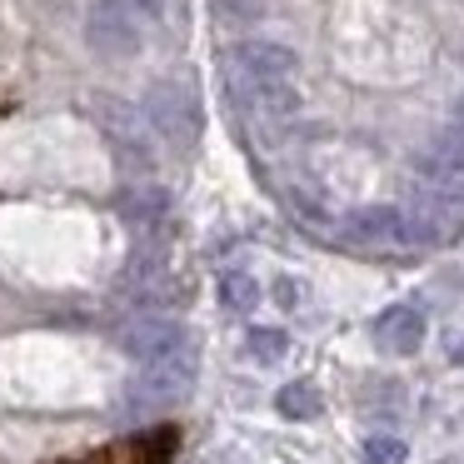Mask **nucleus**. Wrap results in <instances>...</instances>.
<instances>
[{
    "mask_svg": "<svg viewBox=\"0 0 464 464\" xmlns=\"http://www.w3.org/2000/svg\"><path fill=\"white\" fill-rule=\"evenodd\" d=\"M115 210H121V220L130 225L135 235H150L155 225L165 220V190H125Z\"/></svg>",
    "mask_w": 464,
    "mask_h": 464,
    "instance_id": "10",
    "label": "nucleus"
},
{
    "mask_svg": "<svg viewBox=\"0 0 464 464\" xmlns=\"http://www.w3.org/2000/svg\"><path fill=\"white\" fill-rule=\"evenodd\" d=\"M91 121H95V130L105 135V145H111L121 170H135V175L155 170V130H150V121H145V111L115 101V95H95Z\"/></svg>",
    "mask_w": 464,
    "mask_h": 464,
    "instance_id": "2",
    "label": "nucleus"
},
{
    "mask_svg": "<svg viewBox=\"0 0 464 464\" xmlns=\"http://www.w3.org/2000/svg\"><path fill=\"white\" fill-rule=\"evenodd\" d=\"M275 410H280L285 420H314V414H320V390H314L310 380H295L275 394Z\"/></svg>",
    "mask_w": 464,
    "mask_h": 464,
    "instance_id": "11",
    "label": "nucleus"
},
{
    "mask_svg": "<svg viewBox=\"0 0 464 464\" xmlns=\"http://www.w3.org/2000/svg\"><path fill=\"white\" fill-rule=\"evenodd\" d=\"M220 300H225V310L250 314L255 304H260V285H255V275H245V270L220 275Z\"/></svg>",
    "mask_w": 464,
    "mask_h": 464,
    "instance_id": "12",
    "label": "nucleus"
},
{
    "mask_svg": "<svg viewBox=\"0 0 464 464\" xmlns=\"http://www.w3.org/2000/svg\"><path fill=\"white\" fill-rule=\"evenodd\" d=\"M414 170H420V180L464 185V130H459V125H454V121L444 125V130H440V135H434V140L420 150Z\"/></svg>",
    "mask_w": 464,
    "mask_h": 464,
    "instance_id": "8",
    "label": "nucleus"
},
{
    "mask_svg": "<svg viewBox=\"0 0 464 464\" xmlns=\"http://www.w3.org/2000/svg\"><path fill=\"white\" fill-rule=\"evenodd\" d=\"M300 55L275 41H240L230 51V85H295Z\"/></svg>",
    "mask_w": 464,
    "mask_h": 464,
    "instance_id": "5",
    "label": "nucleus"
},
{
    "mask_svg": "<svg viewBox=\"0 0 464 464\" xmlns=\"http://www.w3.org/2000/svg\"><path fill=\"white\" fill-rule=\"evenodd\" d=\"M340 240L354 250H400V245H414V230L394 205H364L340 220Z\"/></svg>",
    "mask_w": 464,
    "mask_h": 464,
    "instance_id": "6",
    "label": "nucleus"
},
{
    "mask_svg": "<svg viewBox=\"0 0 464 464\" xmlns=\"http://www.w3.org/2000/svg\"><path fill=\"white\" fill-rule=\"evenodd\" d=\"M145 121L180 155L195 150V140H200V95H195V85L180 81V75H160L145 91Z\"/></svg>",
    "mask_w": 464,
    "mask_h": 464,
    "instance_id": "3",
    "label": "nucleus"
},
{
    "mask_svg": "<svg viewBox=\"0 0 464 464\" xmlns=\"http://www.w3.org/2000/svg\"><path fill=\"white\" fill-rule=\"evenodd\" d=\"M195 380H200V350L180 344L170 354H155L135 370L130 390H125V414H155V410H170V404L190 400Z\"/></svg>",
    "mask_w": 464,
    "mask_h": 464,
    "instance_id": "1",
    "label": "nucleus"
},
{
    "mask_svg": "<svg viewBox=\"0 0 464 464\" xmlns=\"http://www.w3.org/2000/svg\"><path fill=\"white\" fill-rule=\"evenodd\" d=\"M454 125H459V130H464V95H459V101H454Z\"/></svg>",
    "mask_w": 464,
    "mask_h": 464,
    "instance_id": "16",
    "label": "nucleus"
},
{
    "mask_svg": "<svg viewBox=\"0 0 464 464\" xmlns=\"http://www.w3.org/2000/svg\"><path fill=\"white\" fill-rule=\"evenodd\" d=\"M245 350H250L255 364H280L285 354H290V334H285V330H270V324H260V330H250Z\"/></svg>",
    "mask_w": 464,
    "mask_h": 464,
    "instance_id": "13",
    "label": "nucleus"
},
{
    "mask_svg": "<svg viewBox=\"0 0 464 464\" xmlns=\"http://www.w3.org/2000/svg\"><path fill=\"white\" fill-rule=\"evenodd\" d=\"M360 454H364V464H404L410 459V444L400 434H370Z\"/></svg>",
    "mask_w": 464,
    "mask_h": 464,
    "instance_id": "14",
    "label": "nucleus"
},
{
    "mask_svg": "<svg viewBox=\"0 0 464 464\" xmlns=\"http://www.w3.org/2000/svg\"><path fill=\"white\" fill-rule=\"evenodd\" d=\"M374 344H380L384 354H400V360L420 354V344H424V314L414 310V304H394V310H384L380 320H374Z\"/></svg>",
    "mask_w": 464,
    "mask_h": 464,
    "instance_id": "9",
    "label": "nucleus"
},
{
    "mask_svg": "<svg viewBox=\"0 0 464 464\" xmlns=\"http://www.w3.org/2000/svg\"><path fill=\"white\" fill-rule=\"evenodd\" d=\"M275 300L295 304V300H300V285H295V280H280V285H275Z\"/></svg>",
    "mask_w": 464,
    "mask_h": 464,
    "instance_id": "15",
    "label": "nucleus"
},
{
    "mask_svg": "<svg viewBox=\"0 0 464 464\" xmlns=\"http://www.w3.org/2000/svg\"><path fill=\"white\" fill-rule=\"evenodd\" d=\"M180 344H190V330H185L180 320H165V314H140V320H130L121 330V350L130 354L135 364L155 360V354H170V350H180Z\"/></svg>",
    "mask_w": 464,
    "mask_h": 464,
    "instance_id": "7",
    "label": "nucleus"
},
{
    "mask_svg": "<svg viewBox=\"0 0 464 464\" xmlns=\"http://www.w3.org/2000/svg\"><path fill=\"white\" fill-rule=\"evenodd\" d=\"M85 45L101 61H130V55H140V45H145L140 5L135 0H95L91 21H85Z\"/></svg>",
    "mask_w": 464,
    "mask_h": 464,
    "instance_id": "4",
    "label": "nucleus"
}]
</instances>
